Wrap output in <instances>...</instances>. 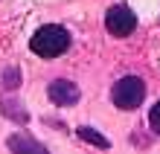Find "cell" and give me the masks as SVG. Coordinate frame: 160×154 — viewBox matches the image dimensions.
Returning a JSON list of instances; mask_svg holds the SVG:
<instances>
[{"label":"cell","instance_id":"cell-5","mask_svg":"<svg viewBox=\"0 0 160 154\" xmlns=\"http://www.w3.org/2000/svg\"><path fill=\"white\" fill-rule=\"evenodd\" d=\"M6 146H9V151H18V154H44L41 142H35L32 137H23V134H12Z\"/></svg>","mask_w":160,"mask_h":154},{"label":"cell","instance_id":"cell-2","mask_svg":"<svg viewBox=\"0 0 160 154\" xmlns=\"http://www.w3.org/2000/svg\"><path fill=\"white\" fill-rule=\"evenodd\" d=\"M111 99L119 111H137L146 99V82L140 76H122L111 90Z\"/></svg>","mask_w":160,"mask_h":154},{"label":"cell","instance_id":"cell-3","mask_svg":"<svg viewBox=\"0 0 160 154\" xmlns=\"http://www.w3.org/2000/svg\"><path fill=\"white\" fill-rule=\"evenodd\" d=\"M105 29L114 38H128L131 32L137 29V15L131 12L128 6L117 3V6H111L108 15H105Z\"/></svg>","mask_w":160,"mask_h":154},{"label":"cell","instance_id":"cell-9","mask_svg":"<svg viewBox=\"0 0 160 154\" xmlns=\"http://www.w3.org/2000/svg\"><path fill=\"white\" fill-rule=\"evenodd\" d=\"M148 122H152V128H154V134L160 137V102H154V108H152V113H148Z\"/></svg>","mask_w":160,"mask_h":154},{"label":"cell","instance_id":"cell-6","mask_svg":"<svg viewBox=\"0 0 160 154\" xmlns=\"http://www.w3.org/2000/svg\"><path fill=\"white\" fill-rule=\"evenodd\" d=\"M76 134H79V140L90 142V146H96V148H108V146H111V142L102 137L96 128H90V125H82V128H76Z\"/></svg>","mask_w":160,"mask_h":154},{"label":"cell","instance_id":"cell-1","mask_svg":"<svg viewBox=\"0 0 160 154\" xmlns=\"http://www.w3.org/2000/svg\"><path fill=\"white\" fill-rule=\"evenodd\" d=\"M67 47H70V32L58 23H47L35 29V35L29 38V50L41 58H58L67 52Z\"/></svg>","mask_w":160,"mask_h":154},{"label":"cell","instance_id":"cell-8","mask_svg":"<svg viewBox=\"0 0 160 154\" xmlns=\"http://www.w3.org/2000/svg\"><path fill=\"white\" fill-rule=\"evenodd\" d=\"M3 84H6L9 90H15L18 84H21V79H18V70H15V67H9V70H3Z\"/></svg>","mask_w":160,"mask_h":154},{"label":"cell","instance_id":"cell-4","mask_svg":"<svg viewBox=\"0 0 160 154\" xmlns=\"http://www.w3.org/2000/svg\"><path fill=\"white\" fill-rule=\"evenodd\" d=\"M47 93H50V102L58 105V108H70V105L79 102V87L73 84L70 79H55L50 87H47Z\"/></svg>","mask_w":160,"mask_h":154},{"label":"cell","instance_id":"cell-7","mask_svg":"<svg viewBox=\"0 0 160 154\" xmlns=\"http://www.w3.org/2000/svg\"><path fill=\"white\" fill-rule=\"evenodd\" d=\"M0 111L6 113V117H12L15 122H26L29 117H26V111H21V105L12 102V99H0Z\"/></svg>","mask_w":160,"mask_h":154}]
</instances>
